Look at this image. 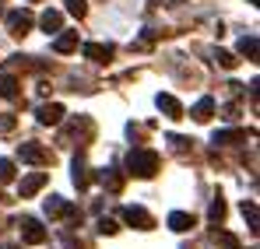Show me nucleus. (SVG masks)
<instances>
[{
	"instance_id": "obj_1",
	"label": "nucleus",
	"mask_w": 260,
	"mask_h": 249,
	"mask_svg": "<svg viewBox=\"0 0 260 249\" xmlns=\"http://www.w3.org/2000/svg\"><path fill=\"white\" fill-rule=\"evenodd\" d=\"M158 165V158L151 155V151H137V155H130V168L137 172V175H151Z\"/></svg>"
},
{
	"instance_id": "obj_2",
	"label": "nucleus",
	"mask_w": 260,
	"mask_h": 249,
	"mask_svg": "<svg viewBox=\"0 0 260 249\" xmlns=\"http://www.w3.org/2000/svg\"><path fill=\"white\" fill-rule=\"evenodd\" d=\"M18 228H21V239H25V242H32V246H39V242L46 239L43 225H39V221H32V218H25V221H21Z\"/></svg>"
},
{
	"instance_id": "obj_3",
	"label": "nucleus",
	"mask_w": 260,
	"mask_h": 249,
	"mask_svg": "<svg viewBox=\"0 0 260 249\" xmlns=\"http://www.w3.org/2000/svg\"><path fill=\"white\" fill-rule=\"evenodd\" d=\"M123 218H127V225H137V228H151V218L144 214L141 207H127L123 210Z\"/></svg>"
},
{
	"instance_id": "obj_4",
	"label": "nucleus",
	"mask_w": 260,
	"mask_h": 249,
	"mask_svg": "<svg viewBox=\"0 0 260 249\" xmlns=\"http://www.w3.org/2000/svg\"><path fill=\"white\" fill-rule=\"evenodd\" d=\"M169 228L173 232H186V228H193V218L183 214V210H176V214H169Z\"/></svg>"
},
{
	"instance_id": "obj_5",
	"label": "nucleus",
	"mask_w": 260,
	"mask_h": 249,
	"mask_svg": "<svg viewBox=\"0 0 260 249\" xmlns=\"http://www.w3.org/2000/svg\"><path fill=\"white\" fill-rule=\"evenodd\" d=\"M43 183H46V175H32V179H25V183H21V197H32Z\"/></svg>"
},
{
	"instance_id": "obj_6",
	"label": "nucleus",
	"mask_w": 260,
	"mask_h": 249,
	"mask_svg": "<svg viewBox=\"0 0 260 249\" xmlns=\"http://www.w3.org/2000/svg\"><path fill=\"white\" fill-rule=\"evenodd\" d=\"M88 56H95V60H109L113 49H109V46H88Z\"/></svg>"
},
{
	"instance_id": "obj_7",
	"label": "nucleus",
	"mask_w": 260,
	"mask_h": 249,
	"mask_svg": "<svg viewBox=\"0 0 260 249\" xmlns=\"http://www.w3.org/2000/svg\"><path fill=\"white\" fill-rule=\"evenodd\" d=\"M60 113H63L60 105H46V109H43V123H56V120H60Z\"/></svg>"
},
{
	"instance_id": "obj_8",
	"label": "nucleus",
	"mask_w": 260,
	"mask_h": 249,
	"mask_svg": "<svg viewBox=\"0 0 260 249\" xmlns=\"http://www.w3.org/2000/svg\"><path fill=\"white\" fill-rule=\"evenodd\" d=\"M14 175V168H11V162H0V183H7Z\"/></svg>"
},
{
	"instance_id": "obj_9",
	"label": "nucleus",
	"mask_w": 260,
	"mask_h": 249,
	"mask_svg": "<svg viewBox=\"0 0 260 249\" xmlns=\"http://www.w3.org/2000/svg\"><path fill=\"white\" fill-rule=\"evenodd\" d=\"M99 232H102V235H113V232H116V225H113V221H106V218H102V221H99Z\"/></svg>"
},
{
	"instance_id": "obj_10",
	"label": "nucleus",
	"mask_w": 260,
	"mask_h": 249,
	"mask_svg": "<svg viewBox=\"0 0 260 249\" xmlns=\"http://www.w3.org/2000/svg\"><path fill=\"white\" fill-rule=\"evenodd\" d=\"M67 7H71L74 14H85V0H67Z\"/></svg>"
},
{
	"instance_id": "obj_11",
	"label": "nucleus",
	"mask_w": 260,
	"mask_h": 249,
	"mask_svg": "<svg viewBox=\"0 0 260 249\" xmlns=\"http://www.w3.org/2000/svg\"><path fill=\"white\" fill-rule=\"evenodd\" d=\"M43 25H46V28H56V25H60V14H46Z\"/></svg>"
}]
</instances>
